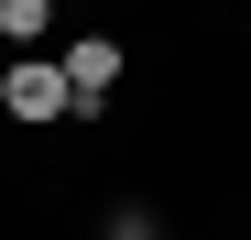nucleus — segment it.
Instances as JSON below:
<instances>
[{"label": "nucleus", "mask_w": 251, "mask_h": 240, "mask_svg": "<svg viewBox=\"0 0 251 240\" xmlns=\"http://www.w3.org/2000/svg\"><path fill=\"white\" fill-rule=\"evenodd\" d=\"M0 120H11V131L76 120V98H66V66H55V55H11V66H0Z\"/></svg>", "instance_id": "obj_1"}, {"label": "nucleus", "mask_w": 251, "mask_h": 240, "mask_svg": "<svg viewBox=\"0 0 251 240\" xmlns=\"http://www.w3.org/2000/svg\"><path fill=\"white\" fill-rule=\"evenodd\" d=\"M55 66H66V98H76V120H88V109H109V88H120V66H131V55H120L109 33H76Z\"/></svg>", "instance_id": "obj_2"}, {"label": "nucleus", "mask_w": 251, "mask_h": 240, "mask_svg": "<svg viewBox=\"0 0 251 240\" xmlns=\"http://www.w3.org/2000/svg\"><path fill=\"white\" fill-rule=\"evenodd\" d=\"M44 33H55V0H0V44L11 55H44Z\"/></svg>", "instance_id": "obj_3"}]
</instances>
